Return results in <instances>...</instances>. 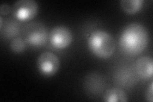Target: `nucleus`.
Returning <instances> with one entry per match:
<instances>
[{"mask_svg":"<svg viewBox=\"0 0 153 102\" xmlns=\"http://www.w3.org/2000/svg\"><path fill=\"white\" fill-rule=\"evenodd\" d=\"M13 16L17 21H27L36 17L38 4L34 0H19L12 8Z\"/></svg>","mask_w":153,"mask_h":102,"instance_id":"nucleus-4","label":"nucleus"},{"mask_svg":"<svg viewBox=\"0 0 153 102\" xmlns=\"http://www.w3.org/2000/svg\"><path fill=\"white\" fill-rule=\"evenodd\" d=\"M22 35L26 43L33 47L44 45L49 38L46 27L40 22L27 24L23 28Z\"/></svg>","mask_w":153,"mask_h":102,"instance_id":"nucleus-3","label":"nucleus"},{"mask_svg":"<svg viewBox=\"0 0 153 102\" xmlns=\"http://www.w3.org/2000/svg\"><path fill=\"white\" fill-rule=\"evenodd\" d=\"M135 71L142 79H149L153 74V60L149 56L138 58L135 63Z\"/></svg>","mask_w":153,"mask_h":102,"instance_id":"nucleus-8","label":"nucleus"},{"mask_svg":"<svg viewBox=\"0 0 153 102\" xmlns=\"http://www.w3.org/2000/svg\"><path fill=\"white\" fill-rule=\"evenodd\" d=\"M60 61L53 52L46 51L42 52L37 60V67L41 74L47 77L55 75L58 71Z\"/></svg>","mask_w":153,"mask_h":102,"instance_id":"nucleus-5","label":"nucleus"},{"mask_svg":"<svg viewBox=\"0 0 153 102\" xmlns=\"http://www.w3.org/2000/svg\"><path fill=\"white\" fill-rule=\"evenodd\" d=\"M120 5L123 10L128 14L138 12L142 7V0H121Z\"/></svg>","mask_w":153,"mask_h":102,"instance_id":"nucleus-11","label":"nucleus"},{"mask_svg":"<svg viewBox=\"0 0 153 102\" xmlns=\"http://www.w3.org/2000/svg\"><path fill=\"white\" fill-rule=\"evenodd\" d=\"M12 11V9L7 3H2L0 6V14L1 16H7Z\"/></svg>","mask_w":153,"mask_h":102,"instance_id":"nucleus-13","label":"nucleus"},{"mask_svg":"<svg viewBox=\"0 0 153 102\" xmlns=\"http://www.w3.org/2000/svg\"><path fill=\"white\" fill-rule=\"evenodd\" d=\"M10 48L15 53H21L25 51L26 48V42L25 39L21 36H16L12 39L10 42Z\"/></svg>","mask_w":153,"mask_h":102,"instance_id":"nucleus-12","label":"nucleus"},{"mask_svg":"<svg viewBox=\"0 0 153 102\" xmlns=\"http://www.w3.org/2000/svg\"><path fill=\"white\" fill-rule=\"evenodd\" d=\"M72 33L68 28L57 26L53 28L49 34V40L52 46L57 49L68 47L72 42Z\"/></svg>","mask_w":153,"mask_h":102,"instance_id":"nucleus-6","label":"nucleus"},{"mask_svg":"<svg viewBox=\"0 0 153 102\" xmlns=\"http://www.w3.org/2000/svg\"><path fill=\"white\" fill-rule=\"evenodd\" d=\"M148 42L149 34L142 24L131 23L124 29L119 37V47L124 54L135 56L145 50Z\"/></svg>","mask_w":153,"mask_h":102,"instance_id":"nucleus-1","label":"nucleus"},{"mask_svg":"<svg viewBox=\"0 0 153 102\" xmlns=\"http://www.w3.org/2000/svg\"><path fill=\"white\" fill-rule=\"evenodd\" d=\"M88 45L93 54L101 59L111 57L116 51V41L108 33L103 30H95L88 38Z\"/></svg>","mask_w":153,"mask_h":102,"instance_id":"nucleus-2","label":"nucleus"},{"mask_svg":"<svg viewBox=\"0 0 153 102\" xmlns=\"http://www.w3.org/2000/svg\"><path fill=\"white\" fill-rule=\"evenodd\" d=\"M103 100L106 102H126L128 101V97L123 89L114 87L105 92Z\"/></svg>","mask_w":153,"mask_h":102,"instance_id":"nucleus-10","label":"nucleus"},{"mask_svg":"<svg viewBox=\"0 0 153 102\" xmlns=\"http://www.w3.org/2000/svg\"><path fill=\"white\" fill-rule=\"evenodd\" d=\"M1 35L4 38H13L20 32V26L16 19L8 18L4 21L3 26L0 28Z\"/></svg>","mask_w":153,"mask_h":102,"instance_id":"nucleus-9","label":"nucleus"},{"mask_svg":"<svg viewBox=\"0 0 153 102\" xmlns=\"http://www.w3.org/2000/svg\"><path fill=\"white\" fill-rule=\"evenodd\" d=\"M146 98L149 102L153 101V82H151L146 92Z\"/></svg>","mask_w":153,"mask_h":102,"instance_id":"nucleus-14","label":"nucleus"},{"mask_svg":"<svg viewBox=\"0 0 153 102\" xmlns=\"http://www.w3.org/2000/svg\"><path fill=\"white\" fill-rule=\"evenodd\" d=\"M106 83L103 77L97 73H91L85 76L84 89L90 96H98L105 90Z\"/></svg>","mask_w":153,"mask_h":102,"instance_id":"nucleus-7","label":"nucleus"}]
</instances>
